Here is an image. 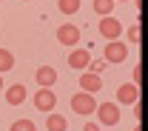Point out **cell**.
I'll return each instance as SVG.
<instances>
[{
  "label": "cell",
  "mask_w": 148,
  "mask_h": 131,
  "mask_svg": "<svg viewBox=\"0 0 148 131\" xmlns=\"http://www.w3.org/2000/svg\"><path fill=\"white\" fill-rule=\"evenodd\" d=\"M103 69H106V63H103V60H91V63H88V71H91V74H100Z\"/></svg>",
  "instance_id": "obj_17"
},
{
  "label": "cell",
  "mask_w": 148,
  "mask_h": 131,
  "mask_svg": "<svg viewBox=\"0 0 148 131\" xmlns=\"http://www.w3.org/2000/svg\"><path fill=\"white\" fill-rule=\"evenodd\" d=\"M94 108H97V100H94V94H86V91H80V94H74L71 97V111L74 114H94Z\"/></svg>",
  "instance_id": "obj_3"
},
{
  "label": "cell",
  "mask_w": 148,
  "mask_h": 131,
  "mask_svg": "<svg viewBox=\"0 0 148 131\" xmlns=\"http://www.w3.org/2000/svg\"><path fill=\"white\" fill-rule=\"evenodd\" d=\"M94 114H97L100 126H117L120 123V106L117 103H103V106L94 108Z\"/></svg>",
  "instance_id": "obj_2"
},
{
  "label": "cell",
  "mask_w": 148,
  "mask_h": 131,
  "mask_svg": "<svg viewBox=\"0 0 148 131\" xmlns=\"http://www.w3.org/2000/svg\"><path fill=\"white\" fill-rule=\"evenodd\" d=\"M0 91H3V77H0Z\"/></svg>",
  "instance_id": "obj_20"
},
{
  "label": "cell",
  "mask_w": 148,
  "mask_h": 131,
  "mask_svg": "<svg viewBox=\"0 0 148 131\" xmlns=\"http://www.w3.org/2000/svg\"><path fill=\"white\" fill-rule=\"evenodd\" d=\"M83 131H100V123H86V128Z\"/></svg>",
  "instance_id": "obj_19"
},
{
  "label": "cell",
  "mask_w": 148,
  "mask_h": 131,
  "mask_svg": "<svg viewBox=\"0 0 148 131\" xmlns=\"http://www.w3.org/2000/svg\"><path fill=\"white\" fill-rule=\"evenodd\" d=\"M34 108L51 114L57 108V94L51 91V88H40V91H34Z\"/></svg>",
  "instance_id": "obj_4"
},
{
  "label": "cell",
  "mask_w": 148,
  "mask_h": 131,
  "mask_svg": "<svg viewBox=\"0 0 148 131\" xmlns=\"http://www.w3.org/2000/svg\"><path fill=\"white\" fill-rule=\"evenodd\" d=\"M12 131H37V128L32 120H17V123H12Z\"/></svg>",
  "instance_id": "obj_16"
},
{
  "label": "cell",
  "mask_w": 148,
  "mask_h": 131,
  "mask_svg": "<svg viewBox=\"0 0 148 131\" xmlns=\"http://www.w3.org/2000/svg\"><path fill=\"white\" fill-rule=\"evenodd\" d=\"M12 66H14V54H12L9 49H0V74H3V71H9Z\"/></svg>",
  "instance_id": "obj_15"
},
{
  "label": "cell",
  "mask_w": 148,
  "mask_h": 131,
  "mask_svg": "<svg viewBox=\"0 0 148 131\" xmlns=\"http://www.w3.org/2000/svg\"><path fill=\"white\" fill-rule=\"evenodd\" d=\"M137 100H140V88H137L134 83H125V86H120V88H117V103L131 106V103H137Z\"/></svg>",
  "instance_id": "obj_9"
},
{
  "label": "cell",
  "mask_w": 148,
  "mask_h": 131,
  "mask_svg": "<svg viewBox=\"0 0 148 131\" xmlns=\"http://www.w3.org/2000/svg\"><path fill=\"white\" fill-rule=\"evenodd\" d=\"M134 131H143V128H140V126H137V128H134Z\"/></svg>",
  "instance_id": "obj_21"
},
{
  "label": "cell",
  "mask_w": 148,
  "mask_h": 131,
  "mask_svg": "<svg viewBox=\"0 0 148 131\" xmlns=\"http://www.w3.org/2000/svg\"><path fill=\"white\" fill-rule=\"evenodd\" d=\"M46 128L49 131H66L69 128V123H66V117H63V114H49V120H46Z\"/></svg>",
  "instance_id": "obj_12"
},
{
  "label": "cell",
  "mask_w": 148,
  "mask_h": 131,
  "mask_svg": "<svg viewBox=\"0 0 148 131\" xmlns=\"http://www.w3.org/2000/svg\"><path fill=\"white\" fill-rule=\"evenodd\" d=\"M103 57H106V63H125L128 46H125L123 40H108L106 49H103Z\"/></svg>",
  "instance_id": "obj_1"
},
{
  "label": "cell",
  "mask_w": 148,
  "mask_h": 131,
  "mask_svg": "<svg viewBox=\"0 0 148 131\" xmlns=\"http://www.w3.org/2000/svg\"><path fill=\"white\" fill-rule=\"evenodd\" d=\"M57 40H60L63 46H77V43H80V29H77L74 23H63V26L57 29Z\"/></svg>",
  "instance_id": "obj_6"
},
{
  "label": "cell",
  "mask_w": 148,
  "mask_h": 131,
  "mask_svg": "<svg viewBox=\"0 0 148 131\" xmlns=\"http://www.w3.org/2000/svg\"><path fill=\"white\" fill-rule=\"evenodd\" d=\"M88 63H91L88 49H74L71 54H69V66H71V69H77V71H86V69H88Z\"/></svg>",
  "instance_id": "obj_8"
},
{
  "label": "cell",
  "mask_w": 148,
  "mask_h": 131,
  "mask_svg": "<svg viewBox=\"0 0 148 131\" xmlns=\"http://www.w3.org/2000/svg\"><path fill=\"white\" fill-rule=\"evenodd\" d=\"M128 40L131 43H140V23H134V26L128 29Z\"/></svg>",
  "instance_id": "obj_18"
},
{
  "label": "cell",
  "mask_w": 148,
  "mask_h": 131,
  "mask_svg": "<svg viewBox=\"0 0 148 131\" xmlns=\"http://www.w3.org/2000/svg\"><path fill=\"white\" fill-rule=\"evenodd\" d=\"M57 9H60V14L71 17V14L80 12V0H57Z\"/></svg>",
  "instance_id": "obj_13"
},
{
  "label": "cell",
  "mask_w": 148,
  "mask_h": 131,
  "mask_svg": "<svg viewBox=\"0 0 148 131\" xmlns=\"http://www.w3.org/2000/svg\"><path fill=\"white\" fill-rule=\"evenodd\" d=\"M111 9H114V0H94V12H97L100 17H108Z\"/></svg>",
  "instance_id": "obj_14"
},
{
  "label": "cell",
  "mask_w": 148,
  "mask_h": 131,
  "mask_svg": "<svg viewBox=\"0 0 148 131\" xmlns=\"http://www.w3.org/2000/svg\"><path fill=\"white\" fill-rule=\"evenodd\" d=\"M80 86H83V91L86 94H94L103 88V80H100V74H91V71H86V74L80 77Z\"/></svg>",
  "instance_id": "obj_11"
},
{
  "label": "cell",
  "mask_w": 148,
  "mask_h": 131,
  "mask_svg": "<svg viewBox=\"0 0 148 131\" xmlns=\"http://www.w3.org/2000/svg\"><path fill=\"white\" fill-rule=\"evenodd\" d=\"M26 97H29V91H26V86H20V83H14V86L6 88V103H9V106H23Z\"/></svg>",
  "instance_id": "obj_10"
},
{
  "label": "cell",
  "mask_w": 148,
  "mask_h": 131,
  "mask_svg": "<svg viewBox=\"0 0 148 131\" xmlns=\"http://www.w3.org/2000/svg\"><path fill=\"white\" fill-rule=\"evenodd\" d=\"M34 80H37V86L40 88H51L57 83V69H51V66H40L34 71Z\"/></svg>",
  "instance_id": "obj_7"
},
{
  "label": "cell",
  "mask_w": 148,
  "mask_h": 131,
  "mask_svg": "<svg viewBox=\"0 0 148 131\" xmlns=\"http://www.w3.org/2000/svg\"><path fill=\"white\" fill-rule=\"evenodd\" d=\"M100 34H103V37L106 40H120V34H123V23H120V20L117 17H103L100 20Z\"/></svg>",
  "instance_id": "obj_5"
}]
</instances>
